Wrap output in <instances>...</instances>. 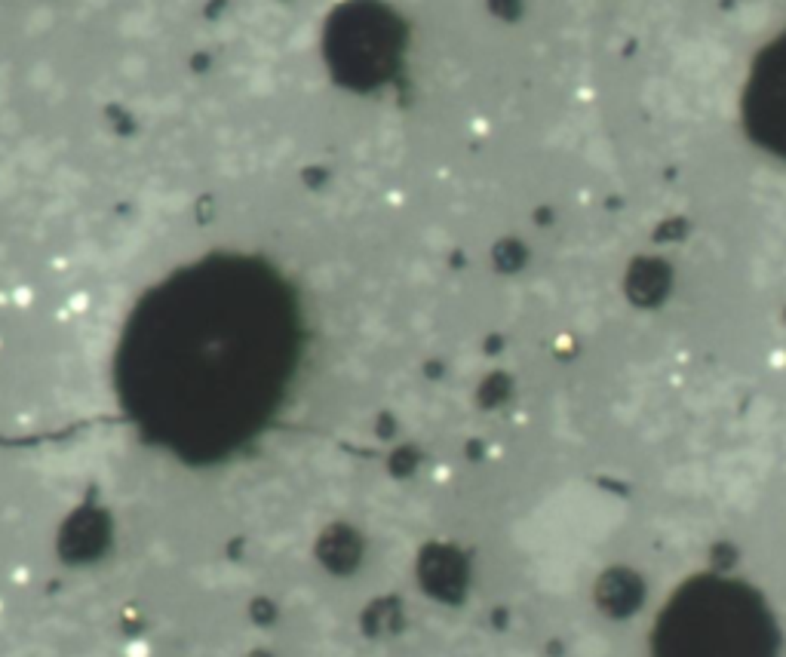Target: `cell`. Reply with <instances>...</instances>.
Listing matches in <instances>:
<instances>
[{
	"label": "cell",
	"mask_w": 786,
	"mask_h": 657,
	"mask_svg": "<svg viewBox=\"0 0 786 657\" xmlns=\"http://www.w3.org/2000/svg\"><path fill=\"white\" fill-rule=\"evenodd\" d=\"M127 654L129 657H151V648H148V642H132L127 648Z\"/></svg>",
	"instance_id": "cell-1"
}]
</instances>
